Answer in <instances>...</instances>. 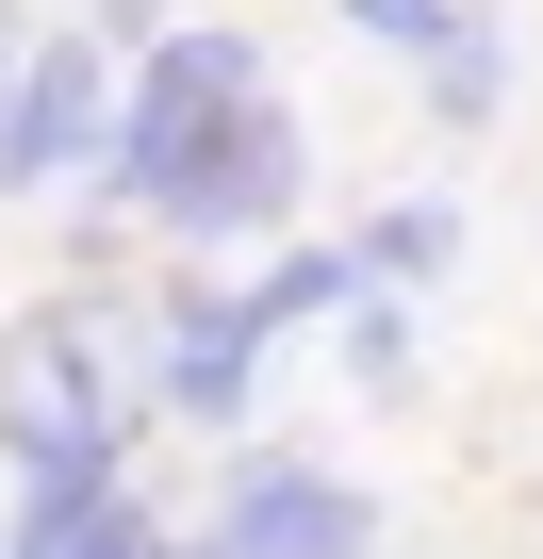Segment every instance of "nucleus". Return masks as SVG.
I'll list each match as a JSON object with an SVG mask.
<instances>
[{"label": "nucleus", "mask_w": 543, "mask_h": 559, "mask_svg": "<svg viewBox=\"0 0 543 559\" xmlns=\"http://www.w3.org/2000/svg\"><path fill=\"white\" fill-rule=\"evenodd\" d=\"M17 83H34V17L0 0V116H17Z\"/></svg>", "instance_id": "nucleus-12"}, {"label": "nucleus", "mask_w": 543, "mask_h": 559, "mask_svg": "<svg viewBox=\"0 0 543 559\" xmlns=\"http://www.w3.org/2000/svg\"><path fill=\"white\" fill-rule=\"evenodd\" d=\"M116 132V83H99V34H34V83H17V116H0V198H34V181H67L83 148Z\"/></svg>", "instance_id": "nucleus-4"}, {"label": "nucleus", "mask_w": 543, "mask_h": 559, "mask_svg": "<svg viewBox=\"0 0 543 559\" xmlns=\"http://www.w3.org/2000/svg\"><path fill=\"white\" fill-rule=\"evenodd\" d=\"M346 297H363V263H330V247H297V263L263 280L247 313H263V330H297V313H346Z\"/></svg>", "instance_id": "nucleus-10"}, {"label": "nucleus", "mask_w": 543, "mask_h": 559, "mask_svg": "<svg viewBox=\"0 0 543 559\" xmlns=\"http://www.w3.org/2000/svg\"><path fill=\"white\" fill-rule=\"evenodd\" d=\"M0 444H17L34 493H116L132 428H116V346H99L83 297H50V313L0 330Z\"/></svg>", "instance_id": "nucleus-1"}, {"label": "nucleus", "mask_w": 543, "mask_h": 559, "mask_svg": "<svg viewBox=\"0 0 543 559\" xmlns=\"http://www.w3.org/2000/svg\"><path fill=\"white\" fill-rule=\"evenodd\" d=\"M346 34H379V50L428 67V50H445V0H346Z\"/></svg>", "instance_id": "nucleus-11"}, {"label": "nucleus", "mask_w": 543, "mask_h": 559, "mask_svg": "<svg viewBox=\"0 0 543 559\" xmlns=\"http://www.w3.org/2000/svg\"><path fill=\"white\" fill-rule=\"evenodd\" d=\"M428 99H445V116H494V99H510V50H494V17H445V50H428Z\"/></svg>", "instance_id": "nucleus-8"}, {"label": "nucleus", "mask_w": 543, "mask_h": 559, "mask_svg": "<svg viewBox=\"0 0 543 559\" xmlns=\"http://www.w3.org/2000/svg\"><path fill=\"white\" fill-rule=\"evenodd\" d=\"M17 559H165V543H149V510H132V493H34Z\"/></svg>", "instance_id": "nucleus-7"}, {"label": "nucleus", "mask_w": 543, "mask_h": 559, "mask_svg": "<svg viewBox=\"0 0 543 559\" xmlns=\"http://www.w3.org/2000/svg\"><path fill=\"white\" fill-rule=\"evenodd\" d=\"M297 181H314L297 116H281V99H247V116L214 132V165L165 198V230H214V247H231V230H281V214H297Z\"/></svg>", "instance_id": "nucleus-5"}, {"label": "nucleus", "mask_w": 543, "mask_h": 559, "mask_svg": "<svg viewBox=\"0 0 543 559\" xmlns=\"http://www.w3.org/2000/svg\"><path fill=\"white\" fill-rule=\"evenodd\" d=\"M445 247H461V214H445V198H412V214H379V230H363V263H379V280H445Z\"/></svg>", "instance_id": "nucleus-9"}, {"label": "nucleus", "mask_w": 543, "mask_h": 559, "mask_svg": "<svg viewBox=\"0 0 543 559\" xmlns=\"http://www.w3.org/2000/svg\"><path fill=\"white\" fill-rule=\"evenodd\" d=\"M263 99V67H247V34H165V67H149V99L116 116V198L132 214H165L198 165H214V132Z\"/></svg>", "instance_id": "nucleus-2"}, {"label": "nucleus", "mask_w": 543, "mask_h": 559, "mask_svg": "<svg viewBox=\"0 0 543 559\" xmlns=\"http://www.w3.org/2000/svg\"><path fill=\"white\" fill-rule=\"evenodd\" d=\"M198 559H379V510L346 477H314V461H231Z\"/></svg>", "instance_id": "nucleus-3"}, {"label": "nucleus", "mask_w": 543, "mask_h": 559, "mask_svg": "<svg viewBox=\"0 0 543 559\" xmlns=\"http://www.w3.org/2000/svg\"><path fill=\"white\" fill-rule=\"evenodd\" d=\"M247 362H263V313L247 297H181L165 313V412L181 428H247Z\"/></svg>", "instance_id": "nucleus-6"}]
</instances>
